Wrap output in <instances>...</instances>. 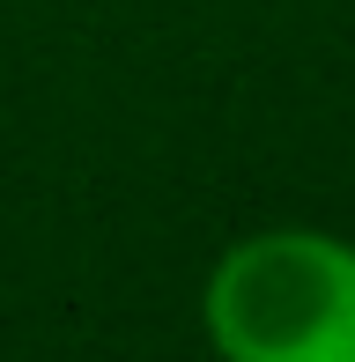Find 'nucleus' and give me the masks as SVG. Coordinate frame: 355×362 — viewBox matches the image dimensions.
I'll list each match as a JSON object with an SVG mask.
<instances>
[{
	"label": "nucleus",
	"instance_id": "obj_1",
	"mask_svg": "<svg viewBox=\"0 0 355 362\" xmlns=\"http://www.w3.org/2000/svg\"><path fill=\"white\" fill-rule=\"evenodd\" d=\"M200 318L222 362H355V244L260 229L215 259Z\"/></svg>",
	"mask_w": 355,
	"mask_h": 362
}]
</instances>
